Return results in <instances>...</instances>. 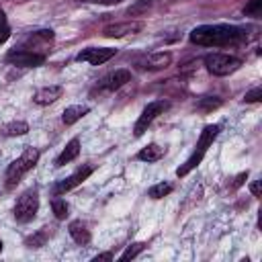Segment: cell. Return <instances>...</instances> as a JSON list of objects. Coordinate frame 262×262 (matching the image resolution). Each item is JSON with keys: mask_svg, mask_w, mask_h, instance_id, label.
Instances as JSON below:
<instances>
[{"mask_svg": "<svg viewBox=\"0 0 262 262\" xmlns=\"http://www.w3.org/2000/svg\"><path fill=\"white\" fill-rule=\"evenodd\" d=\"M190 41L201 47H227V45H237L248 39L246 29L233 27V25H201L190 31Z\"/></svg>", "mask_w": 262, "mask_h": 262, "instance_id": "6da1fadb", "label": "cell"}, {"mask_svg": "<svg viewBox=\"0 0 262 262\" xmlns=\"http://www.w3.org/2000/svg\"><path fill=\"white\" fill-rule=\"evenodd\" d=\"M219 125H207L203 131H201V135H199V141H196V147H194V151H192V156L176 170V176H186L190 170H194L199 164H201V160L205 158V154H207V149H209V145L213 143V139L217 137V133H219Z\"/></svg>", "mask_w": 262, "mask_h": 262, "instance_id": "7a4b0ae2", "label": "cell"}, {"mask_svg": "<svg viewBox=\"0 0 262 262\" xmlns=\"http://www.w3.org/2000/svg\"><path fill=\"white\" fill-rule=\"evenodd\" d=\"M37 160H39V149H37V147H25V151H23L14 162H10V166L6 168V184H8V186L18 184V180H20L29 170L35 168Z\"/></svg>", "mask_w": 262, "mask_h": 262, "instance_id": "3957f363", "label": "cell"}, {"mask_svg": "<svg viewBox=\"0 0 262 262\" xmlns=\"http://www.w3.org/2000/svg\"><path fill=\"white\" fill-rule=\"evenodd\" d=\"M242 59L229 53H209L205 55V68L213 74V76H229L235 70H239Z\"/></svg>", "mask_w": 262, "mask_h": 262, "instance_id": "277c9868", "label": "cell"}, {"mask_svg": "<svg viewBox=\"0 0 262 262\" xmlns=\"http://www.w3.org/2000/svg\"><path fill=\"white\" fill-rule=\"evenodd\" d=\"M37 209H39V194L35 188L31 190H25L18 199H16V205H14V219L20 221V223H29L35 215H37Z\"/></svg>", "mask_w": 262, "mask_h": 262, "instance_id": "5b68a950", "label": "cell"}, {"mask_svg": "<svg viewBox=\"0 0 262 262\" xmlns=\"http://www.w3.org/2000/svg\"><path fill=\"white\" fill-rule=\"evenodd\" d=\"M164 108H166V102H164V100H154V102H147V106L141 111L139 119L135 121L133 135H135V137H141V135L147 131V127L151 125V121H154V119H156L160 113H164Z\"/></svg>", "mask_w": 262, "mask_h": 262, "instance_id": "8992f818", "label": "cell"}, {"mask_svg": "<svg viewBox=\"0 0 262 262\" xmlns=\"http://www.w3.org/2000/svg\"><path fill=\"white\" fill-rule=\"evenodd\" d=\"M6 61L12 63V66H18V68H37V66H41L45 61V55L20 47V49L8 51L6 53Z\"/></svg>", "mask_w": 262, "mask_h": 262, "instance_id": "52a82bcc", "label": "cell"}, {"mask_svg": "<svg viewBox=\"0 0 262 262\" xmlns=\"http://www.w3.org/2000/svg\"><path fill=\"white\" fill-rule=\"evenodd\" d=\"M53 41V31L51 29H43V31H35L31 35L25 37L23 41V49H29V51H37V53H47V47L51 45Z\"/></svg>", "mask_w": 262, "mask_h": 262, "instance_id": "ba28073f", "label": "cell"}, {"mask_svg": "<svg viewBox=\"0 0 262 262\" xmlns=\"http://www.w3.org/2000/svg\"><path fill=\"white\" fill-rule=\"evenodd\" d=\"M115 53H117V49H113V47H88V49L80 51L76 59L78 61H86L90 66H100V63L108 61Z\"/></svg>", "mask_w": 262, "mask_h": 262, "instance_id": "9c48e42d", "label": "cell"}, {"mask_svg": "<svg viewBox=\"0 0 262 262\" xmlns=\"http://www.w3.org/2000/svg\"><path fill=\"white\" fill-rule=\"evenodd\" d=\"M90 174H92V166H82V168H78L74 174H70L68 178L59 180V182L53 186V194H63V192H68V190L76 188V186H78V184H82Z\"/></svg>", "mask_w": 262, "mask_h": 262, "instance_id": "30bf717a", "label": "cell"}, {"mask_svg": "<svg viewBox=\"0 0 262 262\" xmlns=\"http://www.w3.org/2000/svg\"><path fill=\"white\" fill-rule=\"evenodd\" d=\"M141 29H143L141 20H125V23H115V25L104 27L102 35L108 37V39H119V37H125V35H135Z\"/></svg>", "mask_w": 262, "mask_h": 262, "instance_id": "8fae6325", "label": "cell"}, {"mask_svg": "<svg viewBox=\"0 0 262 262\" xmlns=\"http://www.w3.org/2000/svg\"><path fill=\"white\" fill-rule=\"evenodd\" d=\"M172 61V53L170 51H160V53H149L139 61V68L143 70H164L168 68Z\"/></svg>", "mask_w": 262, "mask_h": 262, "instance_id": "7c38bea8", "label": "cell"}, {"mask_svg": "<svg viewBox=\"0 0 262 262\" xmlns=\"http://www.w3.org/2000/svg\"><path fill=\"white\" fill-rule=\"evenodd\" d=\"M129 80H131V72H129V70H115L113 74L104 76L98 86H100L102 90H119V88L125 86Z\"/></svg>", "mask_w": 262, "mask_h": 262, "instance_id": "4fadbf2b", "label": "cell"}, {"mask_svg": "<svg viewBox=\"0 0 262 262\" xmlns=\"http://www.w3.org/2000/svg\"><path fill=\"white\" fill-rule=\"evenodd\" d=\"M61 94H63V88H61V86H43V88H39V90L35 92L33 100H35L37 104L45 106V104H51V102H55L57 98H61Z\"/></svg>", "mask_w": 262, "mask_h": 262, "instance_id": "5bb4252c", "label": "cell"}, {"mask_svg": "<svg viewBox=\"0 0 262 262\" xmlns=\"http://www.w3.org/2000/svg\"><path fill=\"white\" fill-rule=\"evenodd\" d=\"M164 154H166V149H164L162 145H158V143H149V145H145V147H141V149H139L137 160L151 164V162L162 160V158H164Z\"/></svg>", "mask_w": 262, "mask_h": 262, "instance_id": "9a60e30c", "label": "cell"}, {"mask_svg": "<svg viewBox=\"0 0 262 262\" xmlns=\"http://www.w3.org/2000/svg\"><path fill=\"white\" fill-rule=\"evenodd\" d=\"M78 154H80V141L74 137V139L63 147V151L55 158V166L59 168V166H63V164H68V162L76 160V158H78Z\"/></svg>", "mask_w": 262, "mask_h": 262, "instance_id": "2e32d148", "label": "cell"}, {"mask_svg": "<svg viewBox=\"0 0 262 262\" xmlns=\"http://www.w3.org/2000/svg\"><path fill=\"white\" fill-rule=\"evenodd\" d=\"M70 235H72L74 242L80 244V246H86V244L90 242V229L86 227L84 221H72V223H70Z\"/></svg>", "mask_w": 262, "mask_h": 262, "instance_id": "e0dca14e", "label": "cell"}, {"mask_svg": "<svg viewBox=\"0 0 262 262\" xmlns=\"http://www.w3.org/2000/svg\"><path fill=\"white\" fill-rule=\"evenodd\" d=\"M88 111H90V106H86V104H72V106H68V108L63 111L61 121H63L66 125H74V123L80 121L84 115H88Z\"/></svg>", "mask_w": 262, "mask_h": 262, "instance_id": "ac0fdd59", "label": "cell"}, {"mask_svg": "<svg viewBox=\"0 0 262 262\" xmlns=\"http://www.w3.org/2000/svg\"><path fill=\"white\" fill-rule=\"evenodd\" d=\"M29 131V125L25 121H12L8 125L2 127V133L8 135V137H16V135H25Z\"/></svg>", "mask_w": 262, "mask_h": 262, "instance_id": "d6986e66", "label": "cell"}, {"mask_svg": "<svg viewBox=\"0 0 262 262\" xmlns=\"http://www.w3.org/2000/svg\"><path fill=\"white\" fill-rule=\"evenodd\" d=\"M47 237H49V229L43 227V229H39L37 233L29 235V237L25 239V246H27V248H41V246H45Z\"/></svg>", "mask_w": 262, "mask_h": 262, "instance_id": "ffe728a7", "label": "cell"}, {"mask_svg": "<svg viewBox=\"0 0 262 262\" xmlns=\"http://www.w3.org/2000/svg\"><path fill=\"white\" fill-rule=\"evenodd\" d=\"M172 184L170 182H158V184H154L149 190H147V196H151V199H164V196H168L170 192H172Z\"/></svg>", "mask_w": 262, "mask_h": 262, "instance_id": "44dd1931", "label": "cell"}, {"mask_svg": "<svg viewBox=\"0 0 262 262\" xmlns=\"http://www.w3.org/2000/svg\"><path fill=\"white\" fill-rule=\"evenodd\" d=\"M51 209L55 219H66L68 217V203L63 199H59V194H55V199L51 201Z\"/></svg>", "mask_w": 262, "mask_h": 262, "instance_id": "7402d4cb", "label": "cell"}, {"mask_svg": "<svg viewBox=\"0 0 262 262\" xmlns=\"http://www.w3.org/2000/svg\"><path fill=\"white\" fill-rule=\"evenodd\" d=\"M143 248H145V244H141V242L131 244V246H129V248H127V250H125V252L119 256V260H129V258H135V256H137V254H139Z\"/></svg>", "mask_w": 262, "mask_h": 262, "instance_id": "603a6c76", "label": "cell"}, {"mask_svg": "<svg viewBox=\"0 0 262 262\" xmlns=\"http://www.w3.org/2000/svg\"><path fill=\"white\" fill-rule=\"evenodd\" d=\"M158 0H135L133 6L129 8V14H137V12H143L145 8H149L151 4H156Z\"/></svg>", "mask_w": 262, "mask_h": 262, "instance_id": "cb8c5ba5", "label": "cell"}, {"mask_svg": "<svg viewBox=\"0 0 262 262\" xmlns=\"http://www.w3.org/2000/svg\"><path fill=\"white\" fill-rule=\"evenodd\" d=\"M8 37H10V29L6 23V14H4V10H0V43H4Z\"/></svg>", "mask_w": 262, "mask_h": 262, "instance_id": "d4e9b609", "label": "cell"}, {"mask_svg": "<svg viewBox=\"0 0 262 262\" xmlns=\"http://www.w3.org/2000/svg\"><path fill=\"white\" fill-rule=\"evenodd\" d=\"M260 6H262V0H250V2L246 4L244 12L250 14V16H260Z\"/></svg>", "mask_w": 262, "mask_h": 262, "instance_id": "484cf974", "label": "cell"}, {"mask_svg": "<svg viewBox=\"0 0 262 262\" xmlns=\"http://www.w3.org/2000/svg\"><path fill=\"white\" fill-rule=\"evenodd\" d=\"M219 104H221V100L215 98V96H207V98H203V100L199 102V106L205 108V111H211V108H215V106H219Z\"/></svg>", "mask_w": 262, "mask_h": 262, "instance_id": "4316f807", "label": "cell"}, {"mask_svg": "<svg viewBox=\"0 0 262 262\" xmlns=\"http://www.w3.org/2000/svg\"><path fill=\"white\" fill-rule=\"evenodd\" d=\"M262 98V88L260 86H256V88H252L250 92H246V96H244V100L246 102H258Z\"/></svg>", "mask_w": 262, "mask_h": 262, "instance_id": "83f0119b", "label": "cell"}, {"mask_svg": "<svg viewBox=\"0 0 262 262\" xmlns=\"http://www.w3.org/2000/svg\"><path fill=\"white\" fill-rule=\"evenodd\" d=\"M80 2H92V4H104V6H111V4H119L123 0H80Z\"/></svg>", "mask_w": 262, "mask_h": 262, "instance_id": "f1b7e54d", "label": "cell"}, {"mask_svg": "<svg viewBox=\"0 0 262 262\" xmlns=\"http://www.w3.org/2000/svg\"><path fill=\"white\" fill-rule=\"evenodd\" d=\"M250 190H252V194H254V196H260V180H256V182H252V186H250Z\"/></svg>", "mask_w": 262, "mask_h": 262, "instance_id": "f546056e", "label": "cell"}, {"mask_svg": "<svg viewBox=\"0 0 262 262\" xmlns=\"http://www.w3.org/2000/svg\"><path fill=\"white\" fill-rule=\"evenodd\" d=\"M244 178H248V170H246V172H242V174H239V176H237V178H235V182H233V186H235V188H237V186H239V184H242V182H244Z\"/></svg>", "mask_w": 262, "mask_h": 262, "instance_id": "4dcf8cb0", "label": "cell"}, {"mask_svg": "<svg viewBox=\"0 0 262 262\" xmlns=\"http://www.w3.org/2000/svg\"><path fill=\"white\" fill-rule=\"evenodd\" d=\"M98 260H113V254H111V252H104V254H98V256L94 258V262H98Z\"/></svg>", "mask_w": 262, "mask_h": 262, "instance_id": "1f68e13d", "label": "cell"}, {"mask_svg": "<svg viewBox=\"0 0 262 262\" xmlns=\"http://www.w3.org/2000/svg\"><path fill=\"white\" fill-rule=\"evenodd\" d=\"M0 252H2V242H0Z\"/></svg>", "mask_w": 262, "mask_h": 262, "instance_id": "d6a6232c", "label": "cell"}]
</instances>
